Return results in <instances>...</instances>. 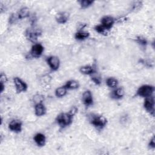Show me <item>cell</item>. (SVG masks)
Segmentation results:
<instances>
[{"mask_svg":"<svg viewBox=\"0 0 155 155\" xmlns=\"http://www.w3.org/2000/svg\"><path fill=\"white\" fill-rule=\"evenodd\" d=\"M90 123L97 130H103L107 124V119L105 116L99 114H91L90 119Z\"/></svg>","mask_w":155,"mask_h":155,"instance_id":"obj_1","label":"cell"},{"mask_svg":"<svg viewBox=\"0 0 155 155\" xmlns=\"http://www.w3.org/2000/svg\"><path fill=\"white\" fill-rule=\"evenodd\" d=\"M73 116L68 112L61 113L56 117L55 120L57 124L62 128L70 126L73 122Z\"/></svg>","mask_w":155,"mask_h":155,"instance_id":"obj_2","label":"cell"},{"mask_svg":"<svg viewBox=\"0 0 155 155\" xmlns=\"http://www.w3.org/2000/svg\"><path fill=\"white\" fill-rule=\"evenodd\" d=\"M154 92V87L150 84H144L140 86L136 91V96L142 98H146L153 96Z\"/></svg>","mask_w":155,"mask_h":155,"instance_id":"obj_3","label":"cell"},{"mask_svg":"<svg viewBox=\"0 0 155 155\" xmlns=\"http://www.w3.org/2000/svg\"><path fill=\"white\" fill-rule=\"evenodd\" d=\"M42 31L38 28L31 27L28 28L25 31V36L27 39L33 43H36L38 38L41 35Z\"/></svg>","mask_w":155,"mask_h":155,"instance_id":"obj_4","label":"cell"},{"mask_svg":"<svg viewBox=\"0 0 155 155\" xmlns=\"http://www.w3.org/2000/svg\"><path fill=\"white\" fill-rule=\"evenodd\" d=\"M44 47L41 43H35L31 46L29 51V57L33 58H39L43 54Z\"/></svg>","mask_w":155,"mask_h":155,"instance_id":"obj_5","label":"cell"},{"mask_svg":"<svg viewBox=\"0 0 155 155\" xmlns=\"http://www.w3.org/2000/svg\"><path fill=\"white\" fill-rule=\"evenodd\" d=\"M143 106L145 111L153 117L154 116V110H155L154 108L155 102H154V95L144 98Z\"/></svg>","mask_w":155,"mask_h":155,"instance_id":"obj_6","label":"cell"},{"mask_svg":"<svg viewBox=\"0 0 155 155\" xmlns=\"http://www.w3.org/2000/svg\"><path fill=\"white\" fill-rule=\"evenodd\" d=\"M45 61L50 67V70L53 71H57L60 67L61 62L59 58L56 56H49L46 58Z\"/></svg>","mask_w":155,"mask_h":155,"instance_id":"obj_7","label":"cell"},{"mask_svg":"<svg viewBox=\"0 0 155 155\" xmlns=\"http://www.w3.org/2000/svg\"><path fill=\"white\" fill-rule=\"evenodd\" d=\"M15 90L17 93L25 92L27 90L28 85L25 82L19 77H14L13 79Z\"/></svg>","mask_w":155,"mask_h":155,"instance_id":"obj_8","label":"cell"},{"mask_svg":"<svg viewBox=\"0 0 155 155\" xmlns=\"http://www.w3.org/2000/svg\"><path fill=\"white\" fill-rule=\"evenodd\" d=\"M116 22V19L111 16L106 15L101 19L100 24L107 30L110 31L114 26Z\"/></svg>","mask_w":155,"mask_h":155,"instance_id":"obj_9","label":"cell"},{"mask_svg":"<svg viewBox=\"0 0 155 155\" xmlns=\"http://www.w3.org/2000/svg\"><path fill=\"white\" fill-rule=\"evenodd\" d=\"M8 128L11 131L15 133H19L22 130V122L19 119H12L8 123Z\"/></svg>","mask_w":155,"mask_h":155,"instance_id":"obj_10","label":"cell"},{"mask_svg":"<svg viewBox=\"0 0 155 155\" xmlns=\"http://www.w3.org/2000/svg\"><path fill=\"white\" fill-rule=\"evenodd\" d=\"M82 102L83 104L87 107H89L93 105L94 99L93 94L90 90H87L83 92L82 94Z\"/></svg>","mask_w":155,"mask_h":155,"instance_id":"obj_11","label":"cell"},{"mask_svg":"<svg viewBox=\"0 0 155 155\" xmlns=\"http://www.w3.org/2000/svg\"><path fill=\"white\" fill-rule=\"evenodd\" d=\"M125 92L122 87H116L113 89V91L110 93L111 98L115 100H120L124 97Z\"/></svg>","mask_w":155,"mask_h":155,"instance_id":"obj_12","label":"cell"},{"mask_svg":"<svg viewBox=\"0 0 155 155\" xmlns=\"http://www.w3.org/2000/svg\"><path fill=\"white\" fill-rule=\"evenodd\" d=\"M33 140L38 147H42L46 143V136L42 133H37L33 136Z\"/></svg>","mask_w":155,"mask_h":155,"instance_id":"obj_13","label":"cell"},{"mask_svg":"<svg viewBox=\"0 0 155 155\" xmlns=\"http://www.w3.org/2000/svg\"><path fill=\"white\" fill-rule=\"evenodd\" d=\"M35 114L38 117H41L46 114L47 109L43 102L35 104L34 107Z\"/></svg>","mask_w":155,"mask_h":155,"instance_id":"obj_14","label":"cell"},{"mask_svg":"<svg viewBox=\"0 0 155 155\" xmlns=\"http://www.w3.org/2000/svg\"><path fill=\"white\" fill-rule=\"evenodd\" d=\"M69 19V14L65 12H61L56 14L55 16L56 21L60 24H64L67 22Z\"/></svg>","mask_w":155,"mask_h":155,"instance_id":"obj_15","label":"cell"},{"mask_svg":"<svg viewBox=\"0 0 155 155\" xmlns=\"http://www.w3.org/2000/svg\"><path fill=\"white\" fill-rule=\"evenodd\" d=\"M79 72L84 75L91 76L96 73V69L93 65H85L79 68Z\"/></svg>","mask_w":155,"mask_h":155,"instance_id":"obj_16","label":"cell"},{"mask_svg":"<svg viewBox=\"0 0 155 155\" xmlns=\"http://www.w3.org/2000/svg\"><path fill=\"white\" fill-rule=\"evenodd\" d=\"M89 36H90V33L87 31L84 30L82 28L78 30L74 34V38L76 39V40L78 41H84L87 38H88Z\"/></svg>","mask_w":155,"mask_h":155,"instance_id":"obj_17","label":"cell"},{"mask_svg":"<svg viewBox=\"0 0 155 155\" xmlns=\"http://www.w3.org/2000/svg\"><path fill=\"white\" fill-rule=\"evenodd\" d=\"M16 15L18 19H26L30 16V9L27 7H23L19 10Z\"/></svg>","mask_w":155,"mask_h":155,"instance_id":"obj_18","label":"cell"},{"mask_svg":"<svg viewBox=\"0 0 155 155\" xmlns=\"http://www.w3.org/2000/svg\"><path fill=\"white\" fill-rule=\"evenodd\" d=\"M64 85L68 90H74L79 87V83L76 80L70 79L67 81Z\"/></svg>","mask_w":155,"mask_h":155,"instance_id":"obj_19","label":"cell"},{"mask_svg":"<svg viewBox=\"0 0 155 155\" xmlns=\"http://www.w3.org/2000/svg\"><path fill=\"white\" fill-rule=\"evenodd\" d=\"M105 84L108 88L114 89L118 87L119 81L114 77H108L105 81Z\"/></svg>","mask_w":155,"mask_h":155,"instance_id":"obj_20","label":"cell"},{"mask_svg":"<svg viewBox=\"0 0 155 155\" xmlns=\"http://www.w3.org/2000/svg\"><path fill=\"white\" fill-rule=\"evenodd\" d=\"M68 90L64 87V85L58 87L54 90V95L58 98H62L64 97L67 93Z\"/></svg>","mask_w":155,"mask_h":155,"instance_id":"obj_21","label":"cell"},{"mask_svg":"<svg viewBox=\"0 0 155 155\" xmlns=\"http://www.w3.org/2000/svg\"><path fill=\"white\" fill-rule=\"evenodd\" d=\"M94 1L92 0H80L78 1V3L82 9H86L91 7L93 4Z\"/></svg>","mask_w":155,"mask_h":155,"instance_id":"obj_22","label":"cell"},{"mask_svg":"<svg viewBox=\"0 0 155 155\" xmlns=\"http://www.w3.org/2000/svg\"><path fill=\"white\" fill-rule=\"evenodd\" d=\"M135 41L141 47H146L148 44V41L147 39L142 36H137L135 38Z\"/></svg>","mask_w":155,"mask_h":155,"instance_id":"obj_23","label":"cell"},{"mask_svg":"<svg viewBox=\"0 0 155 155\" xmlns=\"http://www.w3.org/2000/svg\"><path fill=\"white\" fill-rule=\"evenodd\" d=\"M94 30L99 34L102 35H107L108 33V30H107L104 27H103L101 24H98L94 26Z\"/></svg>","mask_w":155,"mask_h":155,"instance_id":"obj_24","label":"cell"},{"mask_svg":"<svg viewBox=\"0 0 155 155\" xmlns=\"http://www.w3.org/2000/svg\"><path fill=\"white\" fill-rule=\"evenodd\" d=\"M95 73H94L93 74H92L91 76V81L96 85H99L101 82H102V79L101 78L100 76L99 75H96L95 74Z\"/></svg>","mask_w":155,"mask_h":155,"instance_id":"obj_25","label":"cell"},{"mask_svg":"<svg viewBox=\"0 0 155 155\" xmlns=\"http://www.w3.org/2000/svg\"><path fill=\"white\" fill-rule=\"evenodd\" d=\"M44 100V97L42 94H37L33 97V101L35 104L37 103H40V102H43Z\"/></svg>","mask_w":155,"mask_h":155,"instance_id":"obj_26","label":"cell"},{"mask_svg":"<svg viewBox=\"0 0 155 155\" xmlns=\"http://www.w3.org/2000/svg\"><path fill=\"white\" fill-rule=\"evenodd\" d=\"M142 5V2L141 1H135L132 4V10L136 11L139 10Z\"/></svg>","mask_w":155,"mask_h":155,"instance_id":"obj_27","label":"cell"},{"mask_svg":"<svg viewBox=\"0 0 155 155\" xmlns=\"http://www.w3.org/2000/svg\"><path fill=\"white\" fill-rule=\"evenodd\" d=\"M18 20V16L15 13H12L10 15V16H9L8 18V23L10 24H13L14 23H15L16 22V21Z\"/></svg>","mask_w":155,"mask_h":155,"instance_id":"obj_28","label":"cell"},{"mask_svg":"<svg viewBox=\"0 0 155 155\" xmlns=\"http://www.w3.org/2000/svg\"><path fill=\"white\" fill-rule=\"evenodd\" d=\"M148 147L151 150H154L155 148V137L154 136H152V137L150 139L148 143Z\"/></svg>","mask_w":155,"mask_h":155,"instance_id":"obj_29","label":"cell"},{"mask_svg":"<svg viewBox=\"0 0 155 155\" xmlns=\"http://www.w3.org/2000/svg\"><path fill=\"white\" fill-rule=\"evenodd\" d=\"M7 81H8V78L6 74L4 73L1 72L0 74V82L5 84Z\"/></svg>","mask_w":155,"mask_h":155,"instance_id":"obj_30","label":"cell"},{"mask_svg":"<svg viewBox=\"0 0 155 155\" xmlns=\"http://www.w3.org/2000/svg\"><path fill=\"white\" fill-rule=\"evenodd\" d=\"M78 108H77L76 107H75V106H73V107H72L70 109V110H69L68 112L71 115H72V116L74 117V116H75L76 114L78 113Z\"/></svg>","mask_w":155,"mask_h":155,"instance_id":"obj_31","label":"cell"},{"mask_svg":"<svg viewBox=\"0 0 155 155\" xmlns=\"http://www.w3.org/2000/svg\"><path fill=\"white\" fill-rule=\"evenodd\" d=\"M5 84L0 82V91H1V93H3V91H4V90H5Z\"/></svg>","mask_w":155,"mask_h":155,"instance_id":"obj_32","label":"cell"}]
</instances>
